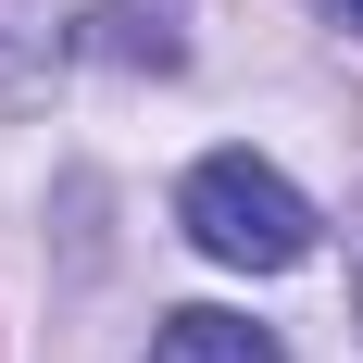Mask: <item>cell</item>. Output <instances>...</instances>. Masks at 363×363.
Here are the masks:
<instances>
[{
  "label": "cell",
  "mask_w": 363,
  "mask_h": 363,
  "mask_svg": "<svg viewBox=\"0 0 363 363\" xmlns=\"http://www.w3.org/2000/svg\"><path fill=\"white\" fill-rule=\"evenodd\" d=\"M150 363H289L276 351V326H251V313H163V338H150Z\"/></svg>",
  "instance_id": "2"
},
{
  "label": "cell",
  "mask_w": 363,
  "mask_h": 363,
  "mask_svg": "<svg viewBox=\"0 0 363 363\" xmlns=\"http://www.w3.org/2000/svg\"><path fill=\"white\" fill-rule=\"evenodd\" d=\"M351 301H363V225H351Z\"/></svg>",
  "instance_id": "3"
},
{
  "label": "cell",
  "mask_w": 363,
  "mask_h": 363,
  "mask_svg": "<svg viewBox=\"0 0 363 363\" xmlns=\"http://www.w3.org/2000/svg\"><path fill=\"white\" fill-rule=\"evenodd\" d=\"M326 13H338V26H363V0H326Z\"/></svg>",
  "instance_id": "4"
},
{
  "label": "cell",
  "mask_w": 363,
  "mask_h": 363,
  "mask_svg": "<svg viewBox=\"0 0 363 363\" xmlns=\"http://www.w3.org/2000/svg\"><path fill=\"white\" fill-rule=\"evenodd\" d=\"M176 225L225 263V276H289V263H313V201H301L276 163H251V150H213V163H188Z\"/></svg>",
  "instance_id": "1"
}]
</instances>
